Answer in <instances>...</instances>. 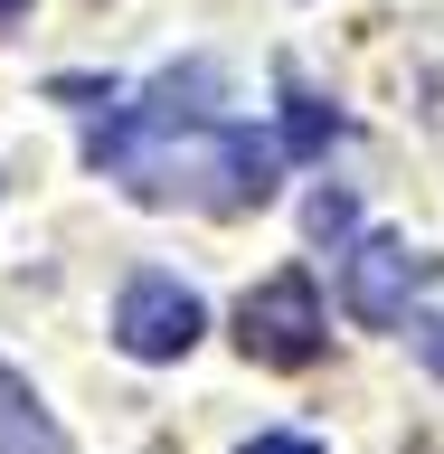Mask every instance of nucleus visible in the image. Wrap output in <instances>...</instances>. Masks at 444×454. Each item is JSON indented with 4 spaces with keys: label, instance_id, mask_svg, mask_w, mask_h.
<instances>
[{
    "label": "nucleus",
    "instance_id": "9d476101",
    "mask_svg": "<svg viewBox=\"0 0 444 454\" xmlns=\"http://www.w3.org/2000/svg\"><path fill=\"white\" fill-rule=\"evenodd\" d=\"M10 20H28V0H0V28H10Z\"/></svg>",
    "mask_w": 444,
    "mask_h": 454
},
{
    "label": "nucleus",
    "instance_id": "20e7f679",
    "mask_svg": "<svg viewBox=\"0 0 444 454\" xmlns=\"http://www.w3.org/2000/svg\"><path fill=\"white\" fill-rule=\"evenodd\" d=\"M425 284H435V255H417L407 237H360L350 265H340V303L369 332H397L407 322V294H425Z\"/></svg>",
    "mask_w": 444,
    "mask_h": 454
},
{
    "label": "nucleus",
    "instance_id": "f03ea898",
    "mask_svg": "<svg viewBox=\"0 0 444 454\" xmlns=\"http://www.w3.org/2000/svg\"><path fill=\"white\" fill-rule=\"evenodd\" d=\"M322 340H331V322H322L312 275H265L246 303H237V350H246L255 369H312Z\"/></svg>",
    "mask_w": 444,
    "mask_h": 454
},
{
    "label": "nucleus",
    "instance_id": "0eeeda50",
    "mask_svg": "<svg viewBox=\"0 0 444 454\" xmlns=\"http://www.w3.org/2000/svg\"><path fill=\"white\" fill-rule=\"evenodd\" d=\"M303 227H312V237H322V247H331V237H350V227H360V199H350V190H312Z\"/></svg>",
    "mask_w": 444,
    "mask_h": 454
},
{
    "label": "nucleus",
    "instance_id": "1a4fd4ad",
    "mask_svg": "<svg viewBox=\"0 0 444 454\" xmlns=\"http://www.w3.org/2000/svg\"><path fill=\"white\" fill-rule=\"evenodd\" d=\"M237 454H322L312 435H255V445H237Z\"/></svg>",
    "mask_w": 444,
    "mask_h": 454
},
{
    "label": "nucleus",
    "instance_id": "39448f33",
    "mask_svg": "<svg viewBox=\"0 0 444 454\" xmlns=\"http://www.w3.org/2000/svg\"><path fill=\"white\" fill-rule=\"evenodd\" d=\"M0 454H66V426L38 407V388L10 360H0Z\"/></svg>",
    "mask_w": 444,
    "mask_h": 454
},
{
    "label": "nucleus",
    "instance_id": "423d86ee",
    "mask_svg": "<svg viewBox=\"0 0 444 454\" xmlns=\"http://www.w3.org/2000/svg\"><path fill=\"white\" fill-rule=\"evenodd\" d=\"M331 133H340V114L312 105V95H293V114H284V152H322Z\"/></svg>",
    "mask_w": 444,
    "mask_h": 454
},
{
    "label": "nucleus",
    "instance_id": "f257e3e1",
    "mask_svg": "<svg viewBox=\"0 0 444 454\" xmlns=\"http://www.w3.org/2000/svg\"><path fill=\"white\" fill-rule=\"evenodd\" d=\"M85 161L123 180V199L142 208H170V199H190V208H265L284 180V142H265L255 123L227 114V76L218 67H170L152 95L133 105H113L95 133H85Z\"/></svg>",
    "mask_w": 444,
    "mask_h": 454
},
{
    "label": "nucleus",
    "instance_id": "6e6552de",
    "mask_svg": "<svg viewBox=\"0 0 444 454\" xmlns=\"http://www.w3.org/2000/svg\"><path fill=\"white\" fill-rule=\"evenodd\" d=\"M407 340H417V360L444 379V312H425V322H407Z\"/></svg>",
    "mask_w": 444,
    "mask_h": 454
},
{
    "label": "nucleus",
    "instance_id": "7ed1b4c3",
    "mask_svg": "<svg viewBox=\"0 0 444 454\" xmlns=\"http://www.w3.org/2000/svg\"><path fill=\"white\" fill-rule=\"evenodd\" d=\"M199 332H208V303H199L180 275H133L123 284V303H113V340L133 350V360H190Z\"/></svg>",
    "mask_w": 444,
    "mask_h": 454
}]
</instances>
